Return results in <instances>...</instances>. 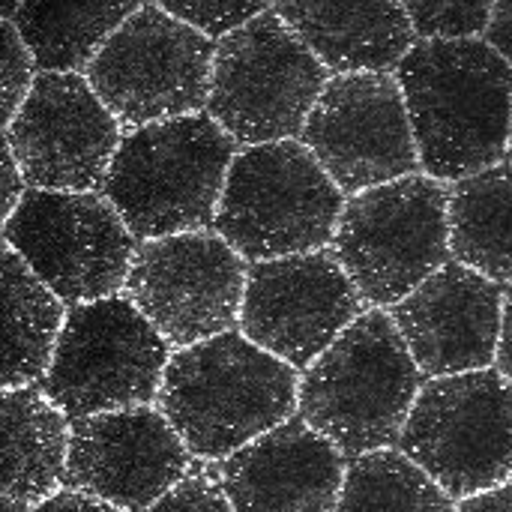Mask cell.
<instances>
[{"instance_id": "cell-32", "label": "cell", "mask_w": 512, "mask_h": 512, "mask_svg": "<svg viewBox=\"0 0 512 512\" xmlns=\"http://www.w3.org/2000/svg\"><path fill=\"white\" fill-rule=\"evenodd\" d=\"M456 512H512V483L462 498L456 504Z\"/></svg>"}, {"instance_id": "cell-20", "label": "cell", "mask_w": 512, "mask_h": 512, "mask_svg": "<svg viewBox=\"0 0 512 512\" xmlns=\"http://www.w3.org/2000/svg\"><path fill=\"white\" fill-rule=\"evenodd\" d=\"M0 512H33L66 486L72 420L39 390H3Z\"/></svg>"}, {"instance_id": "cell-12", "label": "cell", "mask_w": 512, "mask_h": 512, "mask_svg": "<svg viewBox=\"0 0 512 512\" xmlns=\"http://www.w3.org/2000/svg\"><path fill=\"white\" fill-rule=\"evenodd\" d=\"M246 276V258L219 231H189L138 243L123 294L180 351L240 324Z\"/></svg>"}, {"instance_id": "cell-17", "label": "cell", "mask_w": 512, "mask_h": 512, "mask_svg": "<svg viewBox=\"0 0 512 512\" xmlns=\"http://www.w3.org/2000/svg\"><path fill=\"white\" fill-rule=\"evenodd\" d=\"M504 291L483 273L447 261L390 309L423 378L492 369L501 342Z\"/></svg>"}, {"instance_id": "cell-33", "label": "cell", "mask_w": 512, "mask_h": 512, "mask_svg": "<svg viewBox=\"0 0 512 512\" xmlns=\"http://www.w3.org/2000/svg\"><path fill=\"white\" fill-rule=\"evenodd\" d=\"M495 366L512 384V285L504 291V318H501V342H498Z\"/></svg>"}, {"instance_id": "cell-8", "label": "cell", "mask_w": 512, "mask_h": 512, "mask_svg": "<svg viewBox=\"0 0 512 512\" xmlns=\"http://www.w3.org/2000/svg\"><path fill=\"white\" fill-rule=\"evenodd\" d=\"M174 348L126 297L69 306L39 390L69 417L147 408L159 399Z\"/></svg>"}, {"instance_id": "cell-28", "label": "cell", "mask_w": 512, "mask_h": 512, "mask_svg": "<svg viewBox=\"0 0 512 512\" xmlns=\"http://www.w3.org/2000/svg\"><path fill=\"white\" fill-rule=\"evenodd\" d=\"M144 512H234V507L210 471H192L177 489Z\"/></svg>"}, {"instance_id": "cell-5", "label": "cell", "mask_w": 512, "mask_h": 512, "mask_svg": "<svg viewBox=\"0 0 512 512\" xmlns=\"http://www.w3.org/2000/svg\"><path fill=\"white\" fill-rule=\"evenodd\" d=\"M345 192L303 141L243 147L228 171L216 231L249 261L327 249Z\"/></svg>"}, {"instance_id": "cell-15", "label": "cell", "mask_w": 512, "mask_h": 512, "mask_svg": "<svg viewBox=\"0 0 512 512\" xmlns=\"http://www.w3.org/2000/svg\"><path fill=\"white\" fill-rule=\"evenodd\" d=\"M120 141V120L78 72L36 75L30 96L3 129L27 189L51 192H102Z\"/></svg>"}, {"instance_id": "cell-29", "label": "cell", "mask_w": 512, "mask_h": 512, "mask_svg": "<svg viewBox=\"0 0 512 512\" xmlns=\"http://www.w3.org/2000/svg\"><path fill=\"white\" fill-rule=\"evenodd\" d=\"M33 512H126L114 504H105L93 495L75 492V489H60L57 495H51L48 501H42Z\"/></svg>"}, {"instance_id": "cell-1", "label": "cell", "mask_w": 512, "mask_h": 512, "mask_svg": "<svg viewBox=\"0 0 512 512\" xmlns=\"http://www.w3.org/2000/svg\"><path fill=\"white\" fill-rule=\"evenodd\" d=\"M420 168L459 183L510 153L512 69L486 39H420L396 66Z\"/></svg>"}, {"instance_id": "cell-26", "label": "cell", "mask_w": 512, "mask_h": 512, "mask_svg": "<svg viewBox=\"0 0 512 512\" xmlns=\"http://www.w3.org/2000/svg\"><path fill=\"white\" fill-rule=\"evenodd\" d=\"M36 75H39L36 60H33L27 42L21 39L15 21L0 15V87H3V93H0V117L3 120L0 123H3V129L15 120L18 108L30 96Z\"/></svg>"}, {"instance_id": "cell-6", "label": "cell", "mask_w": 512, "mask_h": 512, "mask_svg": "<svg viewBox=\"0 0 512 512\" xmlns=\"http://www.w3.org/2000/svg\"><path fill=\"white\" fill-rule=\"evenodd\" d=\"M333 249L369 309H393L450 252V186L411 174L345 201Z\"/></svg>"}, {"instance_id": "cell-3", "label": "cell", "mask_w": 512, "mask_h": 512, "mask_svg": "<svg viewBox=\"0 0 512 512\" xmlns=\"http://www.w3.org/2000/svg\"><path fill=\"white\" fill-rule=\"evenodd\" d=\"M237 153V141L207 111L129 129L102 195L138 243L207 231Z\"/></svg>"}, {"instance_id": "cell-10", "label": "cell", "mask_w": 512, "mask_h": 512, "mask_svg": "<svg viewBox=\"0 0 512 512\" xmlns=\"http://www.w3.org/2000/svg\"><path fill=\"white\" fill-rule=\"evenodd\" d=\"M399 450L453 501L510 483L512 384L498 369L426 381Z\"/></svg>"}, {"instance_id": "cell-9", "label": "cell", "mask_w": 512, "mask_h": 512, "mask_svg": "<svg viewBox=\"0 0 512 512\" xmlns=\"http://www.w3.org/2000/svg\"><path fill=\"white\" fill-rule=\"evenodd\" d=\"M216 42L162 3H141L84 72L123 132L201 114L210 102Z\"/></svg>"}, {"instance_id": "cell-27", "label": "cell", "mask_w": 512, "mask_h": 512, "mask_svg": "<svg viewBox=\"0 0 512 512\" xmlns=\"http://www.w3.org/2000/svg\"><path fill=\"white\" fill-rule=\"evenodd\" d=\"M162 6L165 12H171L174 18L195 27L213 42L225 39L228 33L240 30L243 24H249L252 18L270 9V3H213V0H174V3L165 0Z\"/></svg>"}, {"instance_id": "cell-13", "label": "cell", "mask_w": 512, "mask_h": 512, "mask_svg": "<svg viewBox=\"0 0 512 512\" xmlns=\"http://www.w3.org/2000/svg\"><path fill=\"white\" fill-rule=\"evenodd\" d=\"M366 303L333 246L249 264L240 333L306 372L360 315Z\"/></svg>"}, {"instance_id": "cell-11", "label": "cell", "mask_w": 512, "mask_h": 512, "mask_svg": "<svg viewBox=\"0 0 512 512\" xmlns=\"http://www.w3.org/2000/svg\"><path fill=\"white\" fill-rule=\"evenodd\" d=\"M3 246L66 303L117 297L126 288L138 240L102 192L27 189L3 222Z\"/></svg>"}, {"instance_id": "cell-23", "label": "cell", "mask_w": 512, "mask_h": 512, "mask_svg": "<svg viewBox=\"0 0 512 512\" xmlns=\"http://www.w3.org/2000/svg\"><path fill=\"white\" fill-rule=\"evenodd\" d=\"M141 3H12L3 9L42 72H87L99 48Z\"/></svg>"}, {"instance_id": "cell-2", "label": "cell", "mask_w": 512, "mask_h": 512, "mask_svg": "<svg viewBox=\"0 0 512 512\" xmlns=\"http://www.w3.org/2000/svg\"><path fill=\"white\" fill-rule=\"evenodd\" d=\"M300 405V372L240 330L174 351L156 408L198 462H225L288 423Z\"/></svg>"}, {"instance_id": "cell-18", "label": "cell", "mask_w": 512, "mask_h": 512, "mask_svg": "<svg viewBox=\"0 0 512 512\" xmlns=\"http://www.w3.org/2000/svg\"><path fill=\"white\" fill-rule=\"evenodd\" d=\"M345 453L291 417L222 462L219 483L234 512H336Z\"/></svg>"}, {"instance_id": "cell-34", "label": "cell", "mask_w": 512, "mask_h": 512, "mask_svg": "<svg viewBox=\"0 0 512 512\" xmlns=\"http://www.w3.org/2000/svg\"><path fill=\"white\" fill-rule=\"evenodd\" d=\"M510 159H512V135H510Z\"/></svg>"}, {"instance_id": "cell-24", "label": "cell", "mask_w": 512, "mask_h": 512, "mask_svg": "<svg viewBox=\"0 0 512 512\" xmlns=\"http://www.w3.org/2000/svg\"><path fill=\"white\" fill-rule=\"evenodd\" d=\"M336 512H456V501L402 450H375L348 465Z\"/></svg>"}, {"instance_id": "cell-21", "label": "cell", "mask_w": 512, "mask_h": 512, "mask_svg": "<svg viewBox=\"0 0 512 512\" xmlns=\"http://www.w3.org/2000/svg\"><path fill=\"white\" fill-rule=\"evenodd\" d=\"M3 309V390L36 387L51 369L69 309L9 246H3Z\"/></svg>"}, {"instance_id": "cell-22", "label": "cell", "mask_w": 512, "mask_h": 512, "mask_svg": "<svg viewBox=\"0 0 512 512\" xmlns=\"http://www.w3.org/2000/svg\"><path fill=\"white\" fill-rule=\"evenodd\" d=\"M450 252L486 279L512 285V162L450 186Z\"/></svg>"}, {"instance_id": "cell-4", "label": "cell", "mask_w": 512, "mask_h": 512, "mask_svg": "<svg viewBox=\"0 0 512 512\" xmlns=\"http://www.w3.org/2000/svg\"><path fill=\"white\" fill-rule=\"evenodd\" d=\"M423 384L390 312L366 309L300 375L297 411L345 456L360 459L399 444Z\"/></svg>"}, {"instance_id": "cell-25", "label": "cell", "mask_w": 512, "mask_h": 512, "mask_svg": "<svg viewBox=\"0 0 512 512\" xmlns=\"http://www.w3.org/2000/svg\"><path fill=\"white\" fill-rule=\"evenodd\" d=\"M420 39H477L492 21V3H405Z\"/></svg>"}, {"instance_id": "cell-16", "label": "cell", "mask_w": 512, "mask_h": 512, "mask_svg": "<svg viewBox=\"0 0 512 512\" xmlns=\"http://www.w3.org/2000/svg\"><path fill=\"white\" fill-rule=\"evenodd\" d=\"M189 474L192 453L153 405L72 420L66 489L144 512Z\"/></svg>"}, {"instance_id": "cell-7", "label": "cell", "mask_w": 512, "mask_h": 512, "mask_svg": "<svg viewBox=\"0 0 512 512\" xmlns=\"http://www.w3.org/2000/svg\"><path fill=\"white\" fill-rule=\"evenodd\" d=\"M330 78L270 6L216 42L207 114L243 147L297 141Z\"/></svg>"}, {"instance_id": "cell-14", "label": "cell", "mask_w": 512, "mask_h": 512, "mask_svg": "<svg viewBox=\"0 0 512 512\" xmlns=\"http://www.w3.org/2000/svg\"><path fill=\"white\" fill-rule=\"evenodd\" d=\"M300 141L348 198L420 171L396 72L333 75Z\"/></svg>"}, {"instance_id": "cell-19", "label": "cell", "mask_w": 512, "mask_h": 512, "mask_svg": "<svg viewBox=\"0 0 512 512\" xmlns=\"http://www.w3.org/2000/svg\"><path fill=\"white\" fill-rule=\"evenodd\" d=\"M273 9L333 75L390 72L417 42L405 3H276Z\"/></svg>"}, {"instance_id": "cell-30", "label": "cell", "mask_w": 512, "mask_h": 512, "mask_svg": "<svg viewBox=\"0 0 512 512\" xmlns=\"http://www.w3.org/2000/svg\"><path fill=\"white\" fill-rule=\"evenodd\" d=\"M486 42L507 60L512 69V3H492V21L486 27Z\"/></svg>"}, {"instance_id": "cell-31", "label": "cell", "mask_w": 512, "mask_h": 512, "mask_svg": "<svg viewBox=\"0 0 512 512\" xmlns=\"http://www.w3.org/2000/svg\"><path fill=\"white\" fill-rule=\"evenodd\" d=\"M0 174H3V222L15 213V207L21 204V198H24V192H27V180H24V174H21V168H18V162H15V156H12V150L3 144V168H0Z\"/></svg>"}]
</instances>
